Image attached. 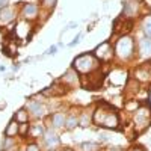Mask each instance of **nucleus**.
<instances>
[{"mask_svg": "<svg viewBox=\"0 0 151 151\" xmlns=\"http://www.w3.org/2000/svg\"><path fill=\"white\" fill-rule=\"evenodd\" d=\"M77 124H79V119L76 118V116H70L68 119H65V125H67V129H74Z\"/></svg>", "mask_w": 151, "mask_h": 151, "instance_id": "6ab92c4d", "label": "nucleus"}, {"mask_svg": "<svg viewBox=\"0 0 151 151\" xmlns=\"http://www.w3.org/2000/svg\"><path fill=\"white\" fill-rule=\"evenodd\" d=\"M142 27H144V32H145L147 38H150V40H151V15L145 17V20L142 23Z\"/></svg>", "mask_w": 151, "mask_h": 151, "instance_id": "4468645a", "label": "nucleus"}, {"mask_svg": "<svg viewBox=\"0 0 151 151\" xmlns=\"http://www.w3.org/2000/svg\"><path fill=\"white\" fill-rule=\"evenodd\" d=\"M125 107H127V109H132V107H137V103H130V104H127Z\"/></svg>", "mask_w": 151, "mask_h": 151, "instance_id": "c85d7f7f", "label": "nucleus"}, {"mask_svg": "<svg viewBox=\"0 0 151 151\" xmlns=\"http://www.w3.org/2000/svg\"><path fill=\"white\" fill-rule=\"evenodd\" d=\"M136 12V2H124V15L125 17H133Z\"/></svg>", "mask_w": 151, "mask_h": 151, "instance_id": "f8f14e48", "label": "nucleus"}, {"mask_svg": "<svg viewBox=\"0 0 151 151\" xmlns=\"http://www.w3.org/2000/svg\"><path fill=\"white\" fill-rule=\"evenodd\" d=\"M76 79H77L76 77V73H73V71H68L64 77H62L64 82H71V83H76Z\"/></svg>", "mask_w": 151, "mask_h": 151, "instance_id": "412c9836", "label": "nucleus"}, {"mask_svg": "<svg viewBox=\"0 0 151 151\" xmlns=\"http://www.w3.org/2000/svg\"><path fill=\"white\" fill-rule=\"evenodd\" d=\"M82 148H83V151H98L100 145L95 142H85V144H82Z\"/></svg>", "mask_w": 151, "mask_h": 151, "instance_id": "a211bd4d", "label": "nucleus"}, {"mask_svg": "<svg viewBox=\"0 0 151 151\" xmlns=\"http://www.w3.org/2000/svg\"><path fill=\"white\" fill-rule=\"evenodd\" d=\"M80 125H83V127H86V125H89V116H88V115H86V113H85V115L82 116V121H80Z\"/></svg>", "mask_w": 151, "mask_h": 151, "instance_id": "b1692460", "label": "nucleus"}, {"mask_svg": "<svg viewBox=\"0 0 151 151\" xmlns=\"http://www.w3.org/2000/svg\"><path fill=\"white\" fill-rule=\"evenodd\" d=\"M14 18H15V12H14V9H12V8L5 6V8L0 9V23L6 24V23L12 21Z\"/></svg>", "mask_w": 151, "mask_h": 151, "instance_id": "0eeeda50", "label": "nucleus"}, {"mask_svg": "<svg viewBox=\"0 0 151 151\" xmlns=\"http://www.w3.org/2000/svg\"><path fill=\"white\" fill-rule=\"evenodd\" d=\"M42 5H44L47 9H53L55 5H56V0H42Z\"/></svg>", "mask_w": 151, "mask_h": 151, "instance_id": "4be33fe9", "label": "nucleus"}, {"mask_svg": "<svg viewBox=\"0 0 151 151\" xmlns=\"http://www.w3.org/2000/svg\"><path fill=\"white\" fill-rule=\"evenodd\" d=\"M26 151H40V147L35 145V144H32V145H27V147H26Z\"/></svg>", "mask_w": 151, "mask_h": 151, "instance_id": "393cba45", "label": "nucleus"}, {"mask_svg": "<svg viewBox=\"0 0 151 151\" xmlns=\"http://www.w3.org/2000/svg\"><path fill=\"white\" fill-rule=\"evenodd\" d=\"M133 2H142V0H133Z\"/></svg>", "mask_w": 151, "mask_h": 151, "instance_id": "473e14b6", "label": "nucleus"}, {"mask_svg": "<svg viewBox=\"0 0 151 151\" xmlns=\"http://www.w3.org/2000/svg\"><path fill=\"white\" fill-rule=\"evenodd\" d=\"M8 5V0H0V8H5Z\"/></svg>", "mask_w": 151, "mask_h": 151, "instance_id": "cd10ccee", "label": "nucleus"}, {"mask_svg": "<svg viewBox=\"0 0 151 151\" xmlns=\"http://www.w3.org/2000/svg\"><path fill=\"white\" fill-rule=\"evenodd\" d=\"M29 110L32 112V115H33V116H36V118L42 116V115H44V112H45V109H44V106H42V104L35 103V101H30V103H29Z\"/></svg>", "mask_w": 151, "mask_h": 151, "instance_id": "1a4fd4ad", "label": "nucleus"}, {"mask_svg": "<svg viewBox=\"0 0 151 151\" xmlns=\"http://www.w3.org/2000/svg\"><path fill=\"white\" fill-rule=\"evenodd\" d=\"M15 121L17 122H27V112L24 109H20L17 113H15Z\"/></svg>", "mask_w": 151, "mask_h": 151, "instance_id": "dca6fc26", "label": "nucleus"}, {"mask_svg": "<svg viewBox=\"0 0 151 151\" xmlns=\"http://www.w3.org/2000/svg\"><path fill=\"white\" fill-rule=\"evenodd\" d=\"M56 50H58V47H56V45L50 47V48L47 50V55H55V53H56Z\"/></svg>", "mask_w": 151, "mask_h": 151, "instance_id": "a878e982", "label": "nucleus"}, {"mask_svg": "<svg viewBox=\"0 0 151 151\" xmlns=\"http://www.w3.org/2000/svg\"><path fill=\"white\" fill-rule=\"evenodd\" d=\"M80 38H82V35H77V36L74 38V41H73V42H71L70 45H71V47H73V45H76V44H77V42L80 41Z\"/></svg>", "mask_w": 151, "mask_h": 151, "instance_id": "bb28decb", "label": "nucleus"}, {"mask_svg": "<svg viewBox=\"0 0 151 151\" xmlns=\"http://www.w3.org/2000/svg\"><path fill=\"white\" fill-rule=\"evenodd\" d=\"M18 122L15 121V119H12L11 122H9V125L6 127V130H5V134L6 136H9V137H12V136H15L17 133H18Z\"/></svg>", "mask_w": 151, "mask_h": 151, "instance_id": "9b49d317", "label": "nucleus"}, {"mask_svg": "<svg viewBox=\"0 0 151 151\" xmlns=\"http://www.w3.org/2000/svg\"><path fill=\"white\" fill-rule=\"evenodd\" d=\"M109 151H122V150H121V148H118V147H116V148H112V150H109Z\"/></svg>", "mask_w": 151, "mask_h": 151, "instance_id": "c756f323", "label": "nucleus"}, {"mask_svg": "<svg viewBox=\"0 0 151 151\" xmlns=\"http://www.w3.org/2000/svg\"><path fill=\"white\" fill-rule=\"evenodd\" d=\"M92 119L97 125L106 127V129H116L119 124V119H118V115L115 113V110L106 103H101V106L94 112Z\"/></svg>", "mask_w": 151, "mask_h": 151, "instance_id": "f257e3e1", "label": "nucleus"}, {"mask_svg": "<svg viewBox=\"0 0 151 151\" xmlns=\"http://www.w3.org/2000/svg\"><path fill=\"white\" fill-rule=\"evenodd\" d=\"M45 145H47V148L48 150H55L58 145H59V137L55 134V133H47L45 134Z\"/></svg>", "mask_w": 151, "mask_h": 151, "instance_id": "9d476101", "label": "nucleus"}, {"mask_svg": "<svg viewBox=\"0 0 151 151\" xmlns=\"http://www.w3.org/2000/svg\"><path fill=\"white\" fill-rule=\"evenodd\" d=\"M94 56H95L98 60H109V59L113 56V50H112L110 44H109V42H103V44H100V45L95 48Z\"/></svg>", "mask_w": 151, "mask_h": 151, "instance_id": "20e7f679", "label": "nucleus"}, {"mask_svg": "<svg viewBox=\"0 0 151 151\" xmlns=\"http://www.w3.org/2000/svg\"><path fill=\"white\" fill-rule=\"evenodd\" d=\"M136 79H139L141 82H147V80H150V73L144 68H139L136 71Z\"/></svg>", "mask_w": 151, "mask_h": 151, "instance_id": "2eb2a0df", "label": "nucleus"}, {"mask_svg": "<svg viewBox=\"0 0 151 151\" xmlns=\"http://www.w3.org/2000/svg\"><path fill=\"white\" fill-rule=\"evenodd\" d=\"M29 132V125H27V122H23L21 125H20V129H18V133L20 134H26Z\"/></svg>", "mask_w": 151, "mask_h": 151, "instance_id": "5701e85b", "label": "nucleus"}, {"mask_svg": "<svg viewBox=\"0 0 151 151\" xmlns=\"http://www.w3.org/2000/svg\"><path fill=\"white\" fill-rule=\"evenodd\" d=\"M42 134H44L42 125H33V127H30V136L32 137H40Z\"/></svg>", "mask_w": 151, "mask_h": 151, "instance_id": "f3484780", "label": "nucleus"}, {"mask_svg": "<svg viewBox=\"0 0 151 151\" xmlns=\"http://www.w3.org/2000/svg\"><path fill=\"white\" fill-rule=\"evenodd\" d=\"M74 68L80 73H91L92 70L97 68V58L92 55H80L79 58H76L73 62Z\"/></svg>", "mask_w": 151, "mask_h": 151, "instance_id": "f03ea898", "label": "nucleus"}, {"mask_svg": "<svg viewBox=\"0 0 151 151\" xmlns=\"http://www.w3.org/2000/svg\"><path fill=\"white\" fill-rule=\"evenodd\" d=\"M139 52L142 58L145 59L151 58V40L150 38H144V40L139 41Z\"/></svg>", "mask_w": 151, "mask_h": 151, "instance_id": "423d86ee", "label": "nucleus"}, {"mask_svg": "<svg viewBox=\"0 0 151 151\" xmlns=\"http://www.w3.org/2000/svg\"><path fill=\"white\" fill-rule=\"evenodd\" d=\"M150 115H151V112L148 107H141L139 110L136 112V115H134V121L137 125H147L150 122Z\"/></svg>", "mask_w": 151, "mask_h": 151, "instance_id": "39448f33", "label": "nucleus"}, {"mask_svg": "<svg viewBox=\"0 0 151 151\" xmlns=\"http://www.w3.org/2000/svg\"><path fill=\"white\" fill-rule=\"evenodd\" d=\"M132 151H142V150H137V148H134V150H132Z\"/></svg>", "mask_w": 151, "mask_h": 151, "instance_id": "2f4dec72", "label": "nucleus"}, {"mask_svg": "<svg viewBox=\"0 0 151 151\" xmlns=\"http://www.w3.org/2000/svg\"><path fill=\"white\" fill-rule=\"evenodd\" d=\"M52 122L55 127H62V125L65 124V116L64 113H55V115L52 116Z\"/></svg>", "mask_w": 151, "mask_h": 151, "instance_id": "ddd939ff", "label": "nucleus"}, {"mask_svg": "<svg viewBox=\"0 0 151 151\" xmlns=\"http://www.w3.org/2000/svg\"><path fill=\"white\" fill-rule=\"evenodd\" d=\"M133 40L129 36H122L119 38V41L116 42V55L121 58V59H127L133 55Z\"/></svg>", "mask_w": 151, "mask_h": 151, "instance_id": "7ed1b4c3", "label": "nucleus"}, {"mask_svg": "<svg viewBox=\"0 0 151 151\" xmlns=\"http://www.w3.org/2000/svg\"><path fill=\"white\" fill-rule=\"evenodd\" d=\"M23 15L29 18V20H33L36 15H38V6L35 3H27V5H24L23 8Z\"/></svg>", "mask_w": 151, "mask_h": 151, "instance_id": "6e6552de", "label": "nucleus"}, {"mask_svg": "<svg viewBox=\"0 0 151 151\" xmlns=\"http://www.w3.org/2000/svg\"><path fill=\"white\" fill-rule=\"evenodd\" d=\"M15 144V141L14 139H12V137H9V136H6L5 137V139H3V144H2V148L3 150H9L12 145H14Z\"/></svg>", "mask_w": 151, "mask_h": 151, "instance_id": "aec40b11", "label": "nucleus"}, {"mask_svg": "<svg viewBox=\"0 0 151 151\" xmlns=\"http://www.w3.org/2000/svg\"><path fill=\"white\" fill-rule=\"evenodd\" d=\"M62 151H73L71 148H65V150H62Z\"/></svg>", "mask_w": 151, "mask_h": 151, "instance_id": "7c9ffc66", "label": "nucleus"}]
</instances>
